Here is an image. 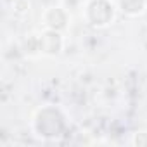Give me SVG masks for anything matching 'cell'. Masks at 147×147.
<instances>
[{
  "mask_svg": "<svg viewBox=\"0 0 147 147\" xmlns=\"http://www.w3.org/2000/svg\"><path fill=\"white\" fill-rule=\"evenodd\" d=\"M85 18L92 26L104 28L114 21V5L109 0H90L85 7Z\"/></svg>",
  "mask_w": 147,
  "mask_h": 147,
  "instance_id": "6da1fadb",
  "label": "cell"
},
{
  "mask_svg": "<svg viewBox=\"0 0 147 147\" xmlns=\"http://www.w3.org/2000/svg\"><path fill=\"white\" fill-rule=\"evenodd\" d=\"M62 49V40L61 35L55 30H47L42 36H40V52L47 54V55H55L59 54Z\"/></svg>",
  "mask_w": 147,
  "mask_h": 147,
  "instance_id": "7a4b0ae2",
  "label": "cell"
},
{
  "mask_svg": "<svg viewBox=\"0 0 147 147\" xmlns=\"http://www.w3.org/2000/svg\"><path fill=\"white\" fill-rule=\"evenodd\" d=\"M49 12H50L54 18H52V19H50V18H43V21H45L47 28L59 31L61 28H64V26H66V23H67V16H66V12H64L61 7H50V9H49Z\"/></svg>",
  "mask_w": 147,
  "mask_h": 147,
  "instance_id": "3957f363",
  "label": "cell"
},
{
  "mask_svg": "<svg viewBox=\"0 0 147 147\" xmlns=\"http://www.w3.org/2000/svg\"><path fill=\"white\" fill-rule=\"evenodd\" d=\"M119 9L128 16H138L145 9V0H119Z\"/></svg>",
  "mask_w": 147,
  "mask_h": 147,
  "instance_id": "277c9868",
  "label": "cell"
}]
</instances>
